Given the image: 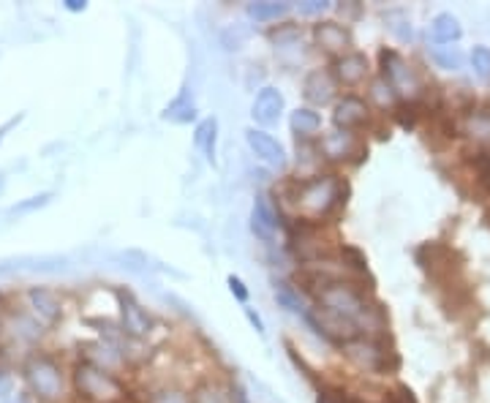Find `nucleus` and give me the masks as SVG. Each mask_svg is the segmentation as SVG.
I'll list each match as a JSON object with an SVG mask.
<instances>
[{
    "label": "nucleus",
    "mask_w": 490,
    "mask_h": 403,
    "mask_svg": "<svg viewBox=\"0 0 490 403\" xmlns=\"http://www.w3.org/2000/svg\"><path fill=\"white\" fill-rule=\"evenodd\" d=\"M341 14H349V17H357L360 14V6H338Z\"/></svg>",
    "instance_id": "37"
},
{
    "label": "nucleus",
    "mask_w": 490,
    "mask_h": 403,
    "mask_svg": "<svg viewBox=\"0 0 490 403\" xmlns=\"http://www.w3.org/2000/svg\"><path fill=\"white\" fill-rule=\"evenodd\" d=\"M164 117H169V120H174V123H191V120L197 117V107H194V101L189 99V93H181V96H177V99L164 109Z\"/></svg>",
    "instance_id": "23"
},
{
    "label": "nucleus",
    "mask_w": 490,
    "mask_h": 403,
    "mask_svg": "<svg viewBox=\"0 0 490 403\" xmlns=\"http://www.w3.org/2000/svg\"><path fill=\"white\" fill-rule=\"evenodd\" d=\"M335 93H338V82H335L333 71L314 69V71L305 74V79H302V96H305L308 104L327 107V104L335 101Z\"/></svg>",
    "instance_id": "8"
},
{
    "label": "nucleus",
    "mask_w": 490,
    "mask_h": 403,
    "mask_svg": "<svg viewBox=\"0 0 490 403\" xmlns=\"http://www.w3.org/2000/svg\"><path fill=\"white\" fill-rule=\"evenodd\" d=\"M50 199H52V194L30 197L28 202H20V205L14 207V213H33V210H38V207H44V205H50Z\"/></svg>",
    "instance_id": "31"
},
{
    "label": "nucleus",
    "mask_w": 490,
    "mask_h": 403,
    "mask_svg": "<svg viewBox=\"0 0 490 403\" xmlns=\"http://www.w3.org/2000/svg\"><path fill=\"white\" fill-rule=\"evenodd\" d=\"M289 14V4H273V0H261V4H248V17L256 22H273L278 17Z\"/></svg>",
    "instance_id": "21"
},
{
    "label": "nucleus",
    "mask_w": 490,
    "mask_h": 403,
    "mask_svg": "<svg viewBox=\"0 0 490 403\" xmlns=\"http://www.w3.org/2000/svg\"><path fill=\"white\" fill-rule=\"evenodd\" d=\"M319 153H322V158H327L333 164H343V161H351V156H363L368 150L363 148V142L354 137L351 131H333L319 140Z\"/></svg>",
    "instance_id": "7"
},
{
    "label": "nucleus",
    "mask_w": 490,
    "mask_h": 403,
    "mask_svg": "<svg viewBox=\"0 0 490 403\" xmlns=\"http://www.w3.org/2000/svg\"><path fill=\"white\" fill-rule=\"evenodd\" d=\"M215 142H218V120L215 117H207L197 125V133H194V145L205 153L207 161H215Z\"/></svg>",
    "instance_id": "20"
},
{
    "label": "nucleus",
    "mask_w": 490,
    "mask_h": 403,
    "mask_svg": "<svg viewBox=\"0 0 490 403\" xmlns=\"http://www.w3.org/2000/svg\"><path fill=\"white\" fill-rule=\"evenodd\" d=\"M191 403H227V398L221 395V390L213 387L210 382H202V384H197V390L191 395Z\"/></svg>",
    "instance_id": "28"
},
{
    "label": "nucleus",
    "mask_w": 490,
    "mask_h": 403,
    "mask_svg": "<svg viewBox=\"0 0 490 403\" xmlns=\"http://www.w3.org/2000/svg\"><path fill=\"white\" fill-rule=\"evenodd\" d=\"M22 376H25L28 390L41 403H55V400L63 398L66 379H63L60 363L55 360L52 354H47V351H33L28 360H25V366H22Z\"/></svg>",
    "instance_id": "2"
},
{
    "label": "nucleus",
    "mask_w": 490,
    "mask_h": 403,
    "mask_svg": "<svg viewBox=\"0 0 490 403\" xmlns=\"http://www.w3.org/2000/svg\"><path fill=\"white\" fill-rule=\"evenodd\" d=\"M281 227V210H276L270 205V197H256L253 210H251V232L261 240V243H273L276 232Z\"/></svg>",
    "instance_id": "11"
},
{
    "label": "nucleus",
    "mask_w": 490,
    "mask_h": 403,
    "mask_svg": "<svg viewBox=\"0 0 490 403\" xmlns=\"http://www.w3.org/2000/svg\"><path fill=\"white\" fill-rule=\"evenodd\" d=\"M74 387L82 400L87 403H120L125 390L112 371H104L87 360L74 366Z\"/></svg>",
    "instance_id": "3"
},
{
    "label": "nucleus",
    "mask_w": 490,
    "mask_h": 403,
    "mask_svg": "<svg viewBox=\"0 0 490 403\" xmlns=\"http://www.w3.org/2000/svg\"><path fill=\"white\" fill-rule=\"evenodd\" d=\"M117 297V308H120V333L125 338H133V341H142L153 333V319H150V313L133 300L131 292H123L117 289L115 292Z\"/></svg>",
    "instance_id": "6"
},
{
    "label": "nucleus",
    "mask_w": 490,
    "mask_h": 403,
    "mask_svg": "<svg viewBox=\"0 0 490 403\" xmlns=\"http://www.w3.org/2000/svg\"><path fill=\"white\" fill-rule=\"evenodd\" d=\"M341 262H343V267H349V270H354V273H368V256L357 246L343 243L341 246Z\"/></svg>",
    "instance_id": "24"
},
{
    "label": "nucleus",
    "mask_w": 490,
    "mask_h": 403,
    "mask_svg": "<svg viewBox=\"0 0 490 403\" xmlns=\"http://www.w3.org/2000/svg\"><path fill=\"white\" fill-rule=\"evenodd\" d=\"M349 360L363 368V371H371V374H392L398 371L400 360L398 354L392 351V346L387 343V338H357L343 346Z\"/></svg>",
    "instance_id": "4"
},
{
    "label": "nucleus",
    "mask_w": 490,
    "mask_h": 403,
    "mask_svg": "<svg viewBox=\"0 0 490 403\" xmlns=\"http://www.w3.org/2000/svg\"><path fill=\"white\" fill-rule=\"evenodd\" d=\"M286 101H284V93L278 87H261L253 99V107H251V115L259 125H276L281 120V112H284Z\"/></svg>",
    "instance_id": "16"
},
{
    "label": "nucleus",
    "mask_w": 490,
    "mask_h": 403,
    "mask_svg": "<svg viewBox=\"0 0 490 403\" xmlns=\"http://www.w3.org/2000/svg\"><path fill=\"white\" fill-rule=\"evenodd\" d=\"M273 294H276V302H278L281 308H286L289 313H297V317H308V305H305L302 292H300L297 286H292V284H286V281H276Z\"/></svg>",
    "instance_id": "17"
},
{
    "label": "nucleus",
    "mask_w": 490,
    "mask_h": 403,
    "mask_svg": "<svg viewBox=\"0 0 490 403\" xmlns=\"http://www.w3.org/2000/svg\"><path fill=\"white\" fill-rule=\"evenodd\" d=\"M297 9L302 17H317V14H325L330 9V4L327 0H305V4H300Z\"/></svg>",
    "instance_id": "30"
},
{
    "label": "nucleus",
    "mask_w": 490,
    "mask_h": 403,
    "mask_svg": "<svg viewBox=\"0 0 490 403\" xmlns=\"http://www.w3.org/2000/svg\"><path fill=\"white\" fill-rule=\"evenodd\" d=\"M0 189H4V177H0Z\"/></svg>",
    "instance_id": "38"
},
{
    "label": "nucleus",
    "mask_w": 490,
    "mask_h": 403,
    "mask_svg": "<svg viewBox=\"0 0 490 403\" xmlns=\"http://www.w3.org/2000/svg\"><path fill=\"white\" fill-rule=\"evenodd\" d=\"M314 41H317L319 50H325L327 55H335V58L351 52L349 50L351 47V33L341 22H319V25H314Z\"/></svg>",
    "instance_id": "15"
},
{
    "label": "nucleus",
    "mask_w": 490,
    "mask_h": 403,
    "mask_svg": "<svg viewBox=\"0 0 490 403\" xmlns=\"http://www.w3.org/2000/svg\"><path fill=\"white\" fill-rule=\"evenodd\" d=\"M0 330H4L12 341L22 343V346H33L44 335V325L28 310H12L6 317V322L0 325Z\"/></svg>",
    "instance_id": "13"
},
{
    "label": "nucleus",
    "mask_w": 490,
    "mask_h": 403,
    "mask_svg": "<svg viewBox=\"0 0 490 403\" xmlns=\"http://www.w3.org/2000/svg\"><path fill=\"white\" fill-rule=\"evenodd\" d=\"M466 133L479 145H490V112H471L466 117Z\"/></svg>",
    "instance_id": "22"
},
{
    "label": "nucleus",
    "mask_w": 490,
    "mask_h": 403,
    "mask_svg": "<svg viewBox=\"0 0 490 403\" xmlns=\"http://www.w3.org/2000/svg\"><path fill=\"white\" fill-rule=\"evenodd\" d=\"M289 125H292V131L297 133L300 140H308V137H314V133L322 128V117H319V112H314L310 107H300V109L292 112Z\"/></svg>",
    "instance_id": "18"
},
{
    "label": "nucleus",
    "mask_w": 490,
    "mask_h": 403,
    "mask_svg": "<svg viewBox=\"0 0 490 403\" xmlns=\"http://www.w3.org/2000/svg\"><path fill=\"white\" fill-rule=\"evenodd\" d=\"M227 284H229V292L235 294V300H237V302H248V289H245V284H243V278H240V276H229V278H227Z\"/></svg>",
    "instance_id": "32"
},
{
    "label": "nucleus",
    "mask_w": 490,
    "mask_h": 403,
    "mask_svg": "<svg viewBox=\"0 0 490 403\" xmlns=\"http://www.w3.org/2000/svg\"><path fill=\"white\" fill-rule=\"evenodd\" d=\"M245 317H248V322L253 325V330H256L259 335H264V322L259 319V313H256L253 308H245Z\"/></svg>",
    "instance_id": "34"
},
{
    "label": "nucleus",
    "mask_w": 490,
    "mask_h": 403,
    "mask_svg": "<svg viewBox=\"0 0 490 403\" xmlns=\"http://www.w3.org/2000/svg\"><path fill=\"white\" fill-rule=\"evenodd\" d=\"M317 403H349V395H346V392H341V390H330V387H325V390H319Z\"/></svg>",
    "instance_id": "33"
},
{
    "label": "nucleus",
    "mask_w": 490,
    "mask_h": 403,
    "mask_svg": "<svg viewBox=\"0 0 490 403\" xmlns=\"http://www.w3.org/2000/svg\"><path fill=\"white\" fill-rule=\"evenodd\" d=\"M371 99H374L382 109H392V107H395V101H398V93H395L392 87L379 77V79L371 85Z\"/></svg>",
    "instance_id": "26"
},
{
    "label": "nucleus",
    "mask_w": 490,
    "mask_h": 403,
    "mask_svg": "<svg viewBox=\"0 0 490 403\" xmlns=\"http://www.w3.org/2000/svg\"><path fill=\"white\" fill-rule=\"evenodd\" d=\"M294 194L289 197L300 213V218L305 221H322L327 215H333L346 199V186L341 183L338 174H314L305 177V181L292 183Z\"/></svg>",
    "instance_id": "1"
},
{
    "label": "nucleus",
    "mask_w": 490,
    "mask_h": 403,
    "mask_svg": "<svg viewBox=\"0 0 490 403\" xmlns=\"http://www.w3.org/2000/svg\"><path fill=\"white\" fill-rule=\"evenodd\" d=\"M379 63H382V79L392 87V91L400 96V99H417L422 85H420V77L414 74V69L404 60V55L395 52V50H382L379 52Z\"/></svg>",
    "instance_id": "5"
},
{
    "label": "nucleus",
    "mask_w": 490,
    "mask_h": 403,
    "mask_svg": "<svg viewBox=\"0 0 490 403\" xmlns=\"http://www.w3.org/2000/svg\"><path fill=\"white\" fill-rule=\"evenodd\" d=\"M371 117V107L365 99L360 96H343L335 101V109H333V123L338 125V131H357L368 123Z\"/></svg>",
    "instance_id": "10"
},
{
    "label": "nucleus",
    "mask_w": 490,
    "mask_h": 403,
    "mask_svg": "<svg viewBox=\"0 0 490 403\" xmlns=\"http://www.w3.org/2000/svg\"><path fill=\"white\" fill-rule=\"evenodd\" d=\"M9 390H12V379H9V374L4 368H0V398H6Z\"/></svg>",
    "instance_id": "35"
},
{
    "label": "nucleus",
    "mask_w": 490,
    "mask_h": 403,
    "mask_svg": "<svg viewBox=\"0 0 490 403\" xmlns=\"http://www.w3.org/2000/svg\"><path fill=\"white\" fill-rule=\"evenodd\" d=\"M471 66H474L477 77L490 79V50L487 47H474L471 50Z\"/></svg>",
    "instance_id": "29"
},
{
    "label": "nucleus",
    "mask_w": 490,
    "mask_h": 403,
    "mask_svg": "<svg viewBox=\"0 0 490 403\" xmlns=\"http://www.w3.org/2000/svg\"><path fill=\"white\" fill-rule=\"evenodd\" d=\"M28 308L41 325H50V327L58 325L63 317V302H60L58 292H52L47 286H30L28 289Z\"/></svg>",
    "instance_id": "9"
},
{
    "label": "nucleus",
    "mask_w": 490,
    "mask_h": 403,
    "mask_svg": "<svg viewBox=\"0 0 490 403\" xmlns=\"http://www.w3.org/2000/svg\"><path fill=\"white\" fill-rule=\"evenodd\" d=\"M245 142H248L251 153L256 158H261L264 164L278 166V169L286 166V150H284V145L273 137V133H267L264 128H248L245 131Z\"/></svg>",
    "instance_id": "12"
},
{
    "label": "nucleus",
    "mask_w": 490,
    "mask_h": 403,
    "mask_svg": "<svg viewBox=\"0 0 490 403\" xmlns=\"http://www.w3.org/2000/svg\"><path fill=\"white\" fill-rule=\"evenodd\" d=\"M430 33H433L436 44H453L463 36V28H461L458 17H453L450 12H444V14H436V20L430 25Z\"/></svg>",
    "instance_id": "19"
},
{
    "label": "nucleus",
    "mask_w": 490,
    "mask_h": 403,
    "mask_svg": "<svg viewBox=\"0 0 490 403\" xmlns=\"http://www.w3.org/2000/svg\"><path fill=\"white\" fill-rule=\"evenodd\" d=\"M142 403H191V395H186L177 387H156V390L145 392Z\"/></svg>",
    "instance_id": "25"
},
{
    "label": "nucleus",
    "mask_w": 490,
    "mask_h": 403,
    "mask_svg": "<svg viewBox=\"0 0 490 403\" xmlns=\"http://www.w3.org/2000/svg\"><path fill=\"white\" fill-rule=\"evenodd\" d=\"M66 9L68 12H84V4L82 0H66Z\"/></svg>",
    "instance_id": "36"
},
{
    "label": "nucleus",
    "mask_w": 490,
    "mask_h": 403,
    "mask_svg": "<svg viewBox=\"0 0 490 403\" xmlns=\"http://www.w3.org/2000/svg\"><path fill=\"white\" fill-rule=\"evenodd\" d=\"M433 60L441 66V69H447V71H458L463 66V52L458 47H441L433 52Z\"/></svg>",
    "instance_id": "27"
},
{
    "label": "nucleus",
    "mask_w": 490,
    "mask_h": 403,
    "mask_svg": "<svg viewBox=\"0 0 490 403\" xmlns=\"http://www.w3.org/2000/svg\"><path fill=\"white\" fill-rule=\"evenodd\" d=\"M333 77L338 85L346 87H357L371 77V63L363 52H346L341 58H335L333 63Z\"/></svg>",
    "instance_id": "14"
}]
</instances>
